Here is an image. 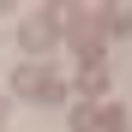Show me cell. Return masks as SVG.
Listing matches in <instances>:
<instances>
[{"label":"cell","mask_w":132,"mask_h":132,"mask_svg":"<svg viewBox=\"0 0 132 132\" xmlns=\"http://www.w3.org/2000/svg\"><path fill=\"white\" fill-rule=\"evenodd\" d=\"M48 42H54V36H48L42 18H36V24H24V48H48Z\"/></svg>","instance_id":"6da1fadb"}]
</instances>
